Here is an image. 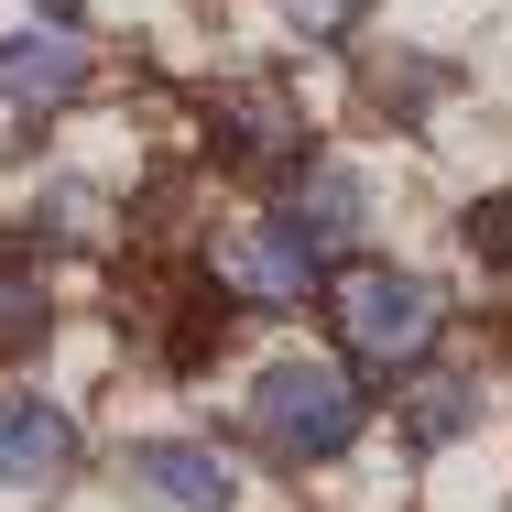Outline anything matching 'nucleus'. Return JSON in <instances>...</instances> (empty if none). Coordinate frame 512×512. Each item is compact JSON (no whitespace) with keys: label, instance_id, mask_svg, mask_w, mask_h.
Masks as SVG:
<instances>
[{"label":"nucleus","instance_id":"nucleus-12","mask_svg":"<svg viewBox=\"0 0 512 512\" xmlns=\"http://www.w3.org/2000/svg\"><path fill=\"white\" fill-rule=\"evenodd\" d=\"M458 240H469V262H480V273H512V197L469 207V218H458Z\"/></svg>","mask_w":512,"mask_h":512},{"label":"nucleus","instance_id":"nucleus-13","mask_svg":"<svg viewBox=\"0 0 512 512\" xmlns=\"http://www.w3.org/2000/svg\"><path fill=\"white\" fill-rule=\"evenodd\" d=\"M273 11H284L295 33H316V44H338V33H360V11H371V0H273Z\"/></svg>","mask_w":512,"mask_h":512},{"label":"nucleus","instance_id":"nucleus-9","mask_svg":"<svg viewBox=\"0 0 512 512\" xmlns=\"http://www.w3.org/2000/svg\"><path fill=\"white\" fill-rule=\"evenodd\" d=\"M88 77H99V55H88V33H66V22L0 33V99L11 109H77Z\"/></svg>","mask_w":512,"mask_h":512},{"label":"nucleus","instance_id":"nucleus-3","mask_svg":"<svg viewBox=\"0 0 512 512\" xmlns=\"http://www.w3.org/2000/svg\"><path fill=\"white\" fill-rule=\"evenodd\" d=\"M306 153H316V120H306V99H295V77H273V66L218 77V99H207V175H229V186H284Z\"/></svg>","mask_w":512,"mask_h":512},{"label":"nucleus","instance_id":"nucleus-11","mask_svg":"<svg viewBox=\"0 0 512 512\" xmlns=\"http://www.w3.org/2000/svg\"><path fill=\"white\" fill-rule=\"evenodd\" d=\"M371 77H382L371 99H382V109H404V120H425V109L447 99V66H436V55H382Z\"/></svg>","mask_w":512,"mask_h":512},{"label":"nucleus","instance_id":"nucleus-10","mask_svg":"<svg viewBox=\"0 0 512 512\" xmlns=\"http://www.w3.org/2000/svg\"><path fill=\"white\" fill-rule=\"evenodd\" d=\"M55 338V262L44 240H0V360H33Z\"/></svg>","mask_w":512,"mask_h":512},{"label":"nucleus","instance_id":"nucleus-1","mask_svg":"<svg viewBox=\"0 0 512 512\" xmlns=\"http://www.w3.org/2000/svg\"><path fill=\"white\" fill-rule=\"evenodd\" d=\"M316 306H327V349H338L360 382H404V371H425V360L447 349V284L414 273L404 251H349V262H327Z\"/></svg>","mask_w":512,"mask_h":512},{"label":"nucleus","instance_id":"nucleus-2","mask_svg":"<svg viewBox=\"0 0 512 512\" xmlns=\"http://www.w3.org/2000/svg\"><path fill=\"white\" fill-rule=\"evenodd\" d=\"M240 436L273 469H338L371 436V382L338 349H284V360H262L240 382Z\"/></svg>","mask_w":512,"mask_h":512},{"label":"nucleus","instance_id":"nucleus-6","mask_svg":"<svg viewBox=\"0 0 512 512\" xmlns=\"http://www.w3.org/2000/svg\"><path fill=\"white\" fill-rule=\"evenodd\" d=\"M262 207L306 240L316 262H349V251L371 240V207H382V197H371V175H360L349 153H306L284 186H262Z\"/></svg>","mask_w":512,"mask_h":512},{"label":"nucleus","instance_id":"nucleus-4","mask_svg":"<svg viewBox=\"0 0 512 512\" xmlns=\"http://www.w3.org/2000/svg\"><path fill=\"white\" fill-rule=\"evenodd\" d=\"M197 273H207V295H218L229 316H295V306H316V284H327V262H316L273 207H251V218L207 229Z\"/></svg>","mask_w":512,"mask_h":512},{"label":"nucleus","instance_id":"nucleus-5","mask_svg":"<svg viewBox=\"0 0 512 512\" xmlns=\"http://www.w3.org/2000/svg\"><path fill=\"white\" fill-rule=\"evenodd\" d=\"M120 491H131V512H251V469L218 436H131Z\"/></svg>","mask_w":512,"mask_h":512},{"label":"nucleus","instance_id":"nucleus-8","mask_svg":"<svg viewBox=\"0 0 512 512\" xmlns=\"http://www.w3.org/2000/svg\"><path fill=\"white\" fill-rule=\"evenodd\" d=\"M77 469V414L33 382H0V491H55Z\"/></svg>","mask_w":512,"mask_h":512},{"label":"nucleus","instance_id":"nucleus-7","mask_svg":"<svg viewBox=\"0 0 512 512\" xmlns=\"http://www.w3.org/2000/svg\"><path fill=\"white\" fill-rule=\"evenodd\" d=\"M491 425V371H469V360H425L393 382V436H404V458H436V447H458V436H480Z\"/></svg>","mask_w":512,"mask_h":512}]
</instances>
